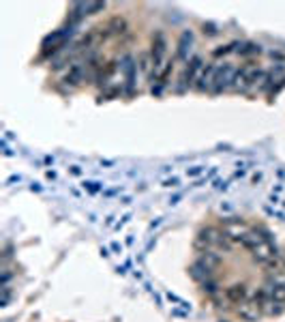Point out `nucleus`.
Instances as JSON below:
<instances>
[{"instance_id":"1","label":"nucleus","mask_w":285,"mask_h":322,"mask_svg":"<svg viewBox=\"0 0 285 322\" xmlns=\"http://www.w3.org/2000/svg\"><path fill=\"white\" fill-rule=\"evenodd\" d=\"M71 35V28H60L56 32H51V35H48L43 39V54H51V52H56L58 48H62L64 41H67V37Z\"/></svg>"},{"instance_id":"2","label":"nucleus","mask_w":285,"mask_h":322,"mask_svg":"<svg viewBox=\"0 0 285 322\" xmlns=\"http://www.w3.org/2000/svg\"><path fill=\"white\" fill-rule=\"evenodd\" d=\"M236 73L238 71L232 67V64H223V67L217 69V77H215V90H225L228 86H234V80H236Z\"/></svg>"},{"instance_id":"3","label":"nucleus","mask_w":285,"mask_h":322,"mask_svg":"<svg viewBox=\"0 0 285 322\" xmlns=\"http://www.w3.org/2000/svg\"><path fill=\"white\" fill-rule=\"evenodd\" d=\"M163 56H165V39L161 32H157V37L152 39V64L157 73L161 69V62H163Z\"/></svg>"},{"instance_id":"4","label":"nucleus","mask_w":285,"mask_h":322,"mask_svg":"<svg viewBox=\"0 0 285 322\" xmlns=\"http://www.w3.org/2000/svg\"><path fill=\"white\" fill-rule=\"evenodd\" d=\"M217 69L215 64H208L204 71H202V75H199V80H197V90H208V88H215V77H217Z\"/></svg>"},{"instance_id":"5","label":"nucleus","mask_w":285,"mask_h":322,"mask_svg":"<svg viewBox=\"0 0 285 322\" xmlns=\"http://www.w3.org/2000/svg\"><path fill=\"white\" fill-rule=\"evenodd\" d=\"M225 296H228L232 303L240 305V303L247 301V286H244V283H234V286H230L225 290Z\"/></svg>"},{"instance_id":"6","label":"nucleus","mask_w":285,"mask_h":322,"mask_svg":"<svg viewBox=\"0 0 285 322\" xmlns=\"http://www.w3.org/2000/svg\"><path fill=\"white\" fill-rule=\"evenodd\" d=\"M260 305H257V301L253 303H240V307H238V314H240V318H244L247 322H255L257 316H260Z\"/></svg>"},{"instance_id":"7","label":"nucleus","mask_w":285,"mask_h":322,"mask_svg":"<svg viewBox=\"0 0 285 322\" xmlns=\"http://www.w3.org/2000/svg\"><path fill=\"white\" fill-rule=\"evenodd\" d=\"M189 273H191V277H193L195 281H202V283H204V281H208L210 277H212V268H208L204 262H199V260H197L195 264H191Z\"/></svg>"},{"instance_id":"8","label":"nucleus","mask_w":285,"mask_h":322,"mask_svg":"<svg viewBox=\"0 0 285 322\" xmlns=\"http://www.w3.org/2000/svg\"><path fill=\"white\" fill-rule=\"evenodd\" d=\"M191 43H193L191 30H185L183 35H180V41H178V58H180V60H187V58H189Z\"/></svg>"},{"instance_id":"9","label":"nucleus","mask_w":285,"mask_h":322,"mask_svg":"<svg viewBox=\"0 0 285 322\" xmlns=\"http://www.w3.org/2000/svg\"><path fill=\"white\" fill-rule=\"evenodd\" d=\"M199 67H202V60L195 56V58H191L189 60V67L185 69V75H183V84L185 86H191L193 80H195V73L199 71Z\"/></svg>"},{"instance_id":"10","label":"nucleus","mask_w":285,"mask_h":322,"mask_svg":"<svg viewBox=\"0 0 285 322\" xmlns=\"http://www.w3.org/2000/svg\"><path fill=\"white\" fill-rule=\"evenodd\" d=\"M122 71H125V75H127V86H129V90H131L133 84H135V62H133L131 56L122 58Z\"/></svg>"},{"instance_id":"11","label":"nucleus","mask_w":285,"mask_h":322,"mask_svg":"<svg viewBox=\"0 0 285 322\" xmlns=\"http://www.w3.org/2000/svg\"><path fill=\"white\" fill-rule=\"evenodd\" d=\"M268 294L270 299L277 303H285V283H275V286H268Z\"/></svg>"},{"instance_id":"12","label":"nucleus","mask_w":285,"mask_h":322,"mask_svg":"<svg viewBox=\"0 0 285 322\" xmlns=\"http://www.w3.org/2000/svg\"><path fill=\"white\" fill-rule=\"evenodd\" d=\"M199 262H204L208 268H215V267H219V262H221V256L215 254V251H204Z\"/></svg>"},{"instance_id":"13","label":"nucleus","mask_w":285,"mask_h":322,"mask_svg":"<svg viewBox=\"0 0 285 322\" xmlns=\"http://www.w3.org/2000/svg\"><path fill=\"white\" fill-rule=\"evenodd\" d=\"M242 71H244V86L260 82L262 77H264V71L262 69H242Z\"/></svg>"},{"instance_id":"14","label":"nucleus","mask_w":285,"mask_h":322,"mask_svg":"<svg viewBox=\"0 0 285 322\" xmlns=\"http://www.w3.org/2000/svg\"><path fill=\"white\" fill-rule=\"evenodd\" d=\"M64 82L67 84H80L82 82V64H73L69 73L64 75Z\"/></svg>"},{"instance_id":"15","label":"nucleus","mask_w":285,"mask_h":322,"mask_svg":"<svg viewBox=\"0 0 285 322\" xmlns=\"http://www.w3.org/2000/svg\"><path fill=\"white\" fill-rule=\"evenodd\" d=\"M240 54H260V45L257 43H242L240 48H238Z\"/></svg>"},{"instance_id":"16","label":"nucleus","mask_w":285,"mask_h":322,"mask_svg":"<svg viewBox=\"0 0 285 322\" xmlns=\"http://www.w3.org/2000/svg\"><path fill=\"white\" fill-rule=\"evenodd\" d=\"M163 187H167V189H176V187L180 185V178L178 176H172V178H165L163 183H161Z\"/></svg>"},{"instance_id":"17","label":"nucleus","mask_w":285,"mask_h":322,"mask_svg":"<svg viewBox=\"0 0 285 322\" xmlns=\"http://www.w3.org/2000/svg\"><path fill=\"white\" fill-rule=\"evenodd\" d=\"M204 172V165H193V167H187V176L193 178V176H199Z\"/></svg>"},{"instance_id":"18","label":"nucleus","mask_w":285,"mask_h":322,"mask_svg":"<svg viewBox=\"0 0 285 322\" xmlns=\"http://www.w3.org/2000/svg\"><path fill=\"white\" fill-rule=\"evenodd\" d=\"M202 286H204V292H208V294H215V292H217V283H215V281H210V279H208V281H204Z\"/></svg>"},{"instance_id":"19","label":"nucleus","mask_w":285,"mask_h":322,"mask_svg":"<svg viewBox=\"0 0 285 322\" xmlns=\"http://www.w3.org/2000/svg\"><path fill=\"white\" fill-rule=\"evenodd\" d=\"M234 48H238V43H230V45H225V48H219L215 50V56H221V54H228V52H232Z\"/></svg>"},{"instance_id":"20","label":"nucleus","mask_w":285,"mask_h":322,"mask_svg":"<svg viewBox=\"0 0 285 322\" xmlns=\"http://www.w3.org/2000/svg\"><path fill=\"white\" fill-rule=\"evenodd\" d=\"M84 189H88L90 193H96L101 187H99V183H84Z\"/></svg>"},{"instance_id":"21","label":"nucleus","mask_w":285,"mask_h":322,"mask_svg":"<svg viewBox=\"0 0 285 322\" xmlns=\"http://www.w3.org/2000/svg\"><path fill=\"white\" fill-rule=\"evenodd\" d=\"M215 189H228V183H225V180H221V178H217L215 180Z\"/></svg>"},{"instance_id":"22","label":"nucleus","mask_w":285,"mask_h":322,"mask_svg":"<svg viewBox=\"0 0 285 322\" xmlns=\"http://www.w3.org/2000/svg\"><path fill=\"white\" fill-rule=\"evenodd\" d=\"M69 172H71V174H75V176H80V174H82V167H80V165H71V167H69Z\"/></svg>"},{"instance_id":"23","label":"nucleus","mask_w":285,"mask_h":322,"mask_svg":"<svg viewBox=\"0 0 285 322\" xmlns=\"http://www.w3.org/2000/svg\"><path fill=\"white\" fill-rule=\"evenodd\" d=\"M204 32H208V35H215V26H212V24H204Z\"/></svg>"},{"instance_id":"24","label":"nucleus","mask_w":285,"mask_h":322,"mask_svg":"<svg viewBox=\"0 0 285 322\" xmlns=\"http://www.w3.org/2000/svg\"><path fill=\"white\" fill-rule=\"evenodd\" d=\"M112 251H114V254H120V251H122V245H120L118 241L112 243Z\"/></svg>"},{"instance_id":"25","label":"nucleus","mask_w":285,"mask_h":322,"mask_svg":"<svg viewBox=\"0 0 285 322\" xmlns=\"http://www.w3.org/2000/svg\"><path fill=\"white\" fill-rule=\"evenodd\" d=\"M129 219H131V215H125V217H122V221H118V223H116V228H118V230H120V228H122V225H125V223L129 221Z\"/></svg>"},{"instance_id":"26","label":"nucleus","mask_w":285,"mask_h":322,"mask_svg":"<svg viewBox=\"0 0 285 322\" xmlns=\"http://www.w3.org/2000/svg\"><path fill=\"white\" fill-rule=\"evenodd\" d=\"M140 67L144 69V71L148 69V56H142V64H140Z\"/></svg>"},{"instance_id":"27","label":"nucleus","mask_w":285,"mask_h":322,"mask_svg":"<svg viewBox=\"0 0 285 322\" xmlns=\"http://www.w3.org/2000/svg\"><path fill=\"white\" fill-rule=\"evenodd\" d=\"M279 202H281V200L277 196H270V204H279Z\"/></svg>"},{"instance_id":"28","label":"nucleus","mask_w":285,"mask_h":322,"mask_svg":"<svg viewBox=\"0 0 285 322\" xmlns=\"http://www.w3.org/2000/svg\"><path fill=\"white\" fill-rule=\"evenodd\" d=\"M260 180H262V174H260V172H257V174H255V176H253V183H260Z\"/></svg>"}]
</instances>
